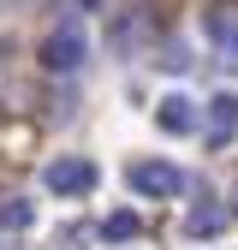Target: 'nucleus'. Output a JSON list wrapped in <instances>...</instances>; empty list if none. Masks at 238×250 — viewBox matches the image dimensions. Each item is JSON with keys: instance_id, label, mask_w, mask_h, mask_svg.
I'll return each instance as SVG.
<instances>
[{"instance_id": "1", "label": "nucleus", "mask_w": 238, "mask_h": 250, "mask_svg": "<svg viewBox=\"0 0 238 250\" xmlns=\"http://www.w3.org/2000/svg\"><path fill=\"white\" fill-rule=\"evenodd\" d=\"M42 185L54 197H83V191H96V161H83V155H60V161H48Z\"/></svg>"}, {"instance_id": "2", "label": "nucleus", "mask_w": 238, "mask_h": 250, "mask_svg": "<svg viewBox=\"0 0 238 250\" xmlns=\"http://www.w3.org/2000/svg\"><path fill=\"white\" fill-rule=\"evenodd\" d=\"M83 54H89L83 24H60L54 36L42 42V66H48V72H78V66H83Z\"/></svg>"}, {"instance_id": "3", "label": "nucleus", "mask_w": 238, "mask_h": 250, "mask_svg": "<svg viewBox=\"0 0 238 250\" xmlns=\"http://www.w3.org/2000/svg\"><path fill=\"white\" fill-rule=\"evenodd\" d=\"M125 179H131V191H143V197H178V191H185V173H178L173 161H131Z\"/></svg>"}, {"instance_id": "4", "label": "nucleus", "mask_w": 238, "mask_h": 250, "mask_svg": "<svg viewBox=\"0 0 238 250\" xmlns=\"http://www.w3.org/2000/svg\"><path fill=\"white\" fill-rule=\"evenodd\" d=\"M226 221H232V203H197L185 214V238H215L226 232Z\"/></svg>"}, {"instance_id": "5", "label": "nucleus", "mask_w": 238, "mask_h": 250, "mask_svg": "<svg viewBox=\"0 0 238 250\" xmlns=\"http://www.w3.org/2000/svg\"><path fill=\"white\" fill-rule=\"evenodd\" d=\"M155 125H161V131H173V137H191V131H197V102L167 96V102L155 107Z\"/></svg>"}, {"instance_id": "6", "label": "nucleus", "mask_w": 238, "mask_h": 250, "mask_svg": "<svg viewBox=\"0 0 238 250\" xmlns=\"http://www.w3.org/2000/svg\"><path fill=\"white\" fill-rule=\"evenodd\" d=\"M238 131V96H215L208 102V143H226Z\"/></svg>"}, {"instance_id": "7", "label": "nucleus", "mask_w": 238, "mask_h": 250, "mask_svg": "<svg viewBox=\"0 0 238 250\" xmlns=\"http://www.w3.org/2000/svg\"><path fill=\"white\" fill-rule=\"evenodd\" d=\"M30 221H36V203H30V197H0V227H6V232H24Z\"/></svg>"}, {"instance_id": "8", "label": "nucleus", "mask_w": 238, "mask_h": 250, "mask_svg": "<svg viewBox=\"0 0 238 250\" xmlns=\"http://www.w3.org/2000/svg\"><path fill=\"white\" fill-rule=\"evenodd\" d=\"M208 36H215V48H220V60H226L232 72H238V24L215 12V18H208Z\"/></svg>"}, {"instance_id": "9", "label": "nucleus", "mask_w": 238, "mask_h": 250, "mask_svg": "<svg viewBox=\"0 0 238 250\" xmlns=\"http://www.w3.org/2000/svg\"><path fill=\"white\" fill-rule=\"evenodd\" d=\"M137 232H143V221H137L131 208H113L107 221H101V238H113V244H125V238H137Z\"/></svg>"}, {"instance_id": "10", "label": "nucleus", "mask_w": 238, "mask_h": 250, "mask_svg": "<svg viewBox=\"0 0 238 250\" xmlns=\"http://www.w3.org/2000/svg\"><path fill=\"white\" fill-rule=\"evenodd\" d=\"M143 36H149V12H137V18H125V24H113V48H119V54H125L131 42H143Z\"/></svg>"}, {"instance_id": "11", "label": "nucleus", "mask_w": 238, "mask_h": 250, "mask_svg": "<svg viewBox=\"0 0 238 250\" xmlns=\"http://www.w3.org/2000/svg\"><path fill=\"white\" fill-rule=\"evenodd\" d=\"M161 66H167V72H185V66H191L185 42H167V48H161Z\"/></svg>"}, {"instance_id": "12", "label": "nucleus", "mask_w": 238, "mask_h": 250, "mask_svg": "<svg viewBox=\"0 0 238 250\" xmlns=\"http://www.w3.org/2000/svg\"><path fill=\"white\" fill-rule=\"evenodd\" d=\"M78 6H83V12H89V6H101V0H78Z\"/></svg>"}]
</instances>
